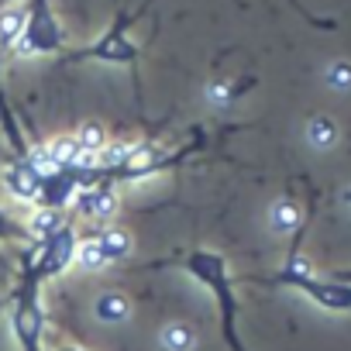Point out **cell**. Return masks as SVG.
I'll use <instances>...</instances> for the list:
<instances>
[{"instance_id": "cell-1", "label": "cell", "mask_w": 351, "mask_h": 351, "mask_svg": "<svg viewBox=\"0 0 351 351\" xmlns=\"http://www.w3.org/2000/svg\"><path fill=\"white\" fill-rule=\"evenodd\" d=\"M158 265H176L183 269L186 276H193L217 303L221 310V334L228 341L231 351H248L238 337V296H234V276H231V265L221 252H210V248H186V252H176L172 258H162V262H152L145 269H158Z\"/></svg>"}, {"instance_id": "cell-15", "label": "cell", "mask_w": 351, "mask_h": 351, "mask_svg": "<svg viewBox=\"0 0 351 351\" xmlns=\"http://www.w3.org/2000/svg\"><path fill=\"white\" fill-rule=\"evenodd\" d=\"M66 228V217L59 214V210H38L35 217H32V231H35V238L38 241H45V238H52L56 231H62Z\"/></svg>"}, {"instance_id": "cell-18", "label": "cell", "mask_w": 351, "mask_h": 351, "mask_svg": "<svg viewBox=\"0 0 351 351\" xmlns=\"http://www.w3.org/2000/svg\"><path fill=\"white\" fill-rule=\"evenodd\" d=\"M330 276H334L337 282H348V286H351V269H337V272H330Z\"/></svg>"}, {"instance_id": "cell-5", "label": "cell", "mask_w": 351, "mask_h": 351, "mask_svg": "<svg viewBox=\"0 0 351 351\" xmlns=\"http://www.w3.org/2000/svg\"><path fill=\"white\" fill-rule=\"evenodd\" d=\"M76 248H80V238H76V231L66 224V228H62V231H56L52 238L38 241V248H35V252H28V258H32V265H35L38 279H49V276L66 272V265H69V262H76Z\"/></svg>"}, {"instance_id": "cell-16", "label": "cell", "mask_w": 351, "mask_h": 351, "mask_svg": "<svg viewBox=\"0 0 351 351\" xmlns=\"http://www.w3.org/2000/svg\"><path fill=\"white\" fill-rule=\"evenodd\" d=\"M76 262L86 269V272H97V269H104L107 262H104V255H100V248L86 238V241H80V248H76Z\"/></svg>"}, {"instance_id": "cell-8", "label": "cell", "mask_w": 351, "mask_h": 351, "mask_svg": "<svg viewBox=\"0 0 351 351\" xmlns=\"http://www.w3.org/2000/svg\"><path fill=\"white\" fill-rule=\"evenodd\" d=\"M76 145H80V152L83 155H90V158H100L107 148H110V141H107V131H104V124H97V121H83L80 128H76Z\"/></svg>"}, {"instance_id": "cell-13", "label": "cell", "mask_w": 351, "mask_h": 351, "mask_svg": "<svg viewBox=\"0 0 351 351\" xmlns=\"http://www.w3.org/2000/svg\"><path fill=\"white\" fill-rule=\"evenodd\" d=\"M25 21H28V11H25V8H8L4 14H0V45L21 42Z\"/></svg>"}, {"instance_id": "cell-19", "label": "cell", "mask_w": 351, "mask_h": 351, "mask_svg": "<svg viewBox=\"0 0 351 351\" xmlns=\"http://www.w3.org/2000/svg\"><path fill=\"white\" fill-rule=\"evenodd\" d=\"M344 204H348V207H351V186H348V190H344Z\"/></svg>"}, {"instance_id": "cell-3", "label": "cell", "mask_w": 351, "mask_h": 351, "mask_svg": "<svg viewBox=\"0 0 351 351\" xmlns=\"http://www.w3.org/2000/svg\"><path fill=\"white\" fill-rule=\"evenodd\" d=\"M158 4V0H141L134 11H117L114 21L107 25V32L100 38H93L86 49L69 52L66 62H104V66H124V69H138V45L131 42V28L138 25V18L148 14V8Z\"/></svg>"}, {"instance_id": "cell-6", "label": "cell", "mask_w": 351, "mask_h": 351, "mask_svg": "<svg viewBox=\"0 0 351 351\" xmlns=\"http://www.w3.org/2000/svg\"><path fill=\"white\" fill-rule=\"evenodd\" d=\"M76 210L86 221H107L117 210V190L114 186H86L76 197Z\"/></svg>"}, {"instance_id": "cell-10", "label": "cell", "mask_w": 351, "mask_h": 351, "mask_svg": "<svg viewBox=\"0 0 351 351\" xmlns=\"http://www.w3.org/2000/svg\"><path fill=\"white\" fill-rule=\"evenodd\" d=\"M45 155H49L52 169H73V165H80V158H83V152H80V145H76L73 134H62V138L49 141V145H45Z\"/></svg>"}, {"instance_id": "cell-9", "label": "cell", "mask_w": 351, "mask_h": 351, "mask_svg": "<svg viewBox=\"0 0 351 351\" xmlns=\"http://www.w3.org/2000/svg\"><path fill=\"white\" fill-rule=\"evenodd\" d=\"M93 313H97V320H104V324H121V320L131 317V303H128L124 293H114V289H110V293H100V296H97Z\"/></svg>"}, {"instance_id": "cell-11", "label": "cell", "mask_w": 351, "mask_h": 351, "mask_svg": "<svg viewBox=\"0 0 351 351\" xmlns=\"http://www.w3.org/2000/svg\"><path fill=\"white\" fill-rule=\"evenodd\" d=\"M272 228L276 231H300V228H306L303 210H300V200H279L272 207Z\"/></svg>"}, {"instance_id": "cell-17", "label": "cell", "mask_w": 351, "mask_h": 351, "mask_svg": "<svg viewBox=\"0 0 351 351\" xmlns=\"http://www.w3.org/2000/svg\"><path fill=\"white\" fill-rule=\"evenodd\" d=\"M324 80L334 86V90H351V62H330Z\"/></svg>"}, {"instance_id": "cell-14", "label": "cell", "mask_w": 351, "mask_h": 351, "mask_svg": "<svg viewBox=\"0 0 351 351\" xmlns=\"http://www.w3.org/2000/svg\"><path fill=\"white\" fill-rule=\"evenodd\" d=\"M337 124H334V117H327V114H317V117H310V124H306V138L317 145V148H330L334 141H337Z\"/></svg>"}, {"instance_id": "cell-7", "label": "cell", "mask_w": 351, "mask_h": 351, "mask_svg": "<svg viewBox=\"0 0 351 351\" xmlns=\"http://www.w3.org/2000/svg\"><path fill=\"white\" fill-rule=\"evenodd\" d=\"M90 241L100 248V255H104V262L110 265V262H124L128 255H131V234L124 231V228H97L93 234H90Z\"/></svg>"}, {"instance_id": "cell-2", "label": "cell", "mask_w": 351, "mask_h": 351, "mask_svg": "<svg viewBox=\"0 0 351 351\" xmlns=\"http://www.w3.org/2000/svg\"><path fill=\"white\" fill-rule=\"evenodd\" d=\"M255 282L276 286V289H296L327 313H351V286L337 282L334 276H317L300 255L286 258L282 269H276L272 276H255Z\"/></svg>"}, {"instance_id": "cell-4", "label": "cell", "mask_w": 351, "mask_h": 351, "mask_svg": "<svg viewBox=\"0 0 351 351\" xmlns=\"http://www.w3.org/2000/svg\"><path fill=\"white\" fill-rule=\"evenodd\" d=\"M66 49V32L59 25V18L52 14L49 0H32L28 8V21H25V32H21V42H18V52L21 56H35V52H62Z\"/></svg>"}, {"instance_id": "cell-12", "label": "cell", "mask_w": 351, "mask_h": 351, "mask_svg": "<svg viewBox=\"0 0 351 351\" xmlns=\"http://www.w3.org/2000/svg\"><path fill=\"white\" fill-rule=\"evenodd\" d=\"M158 341H162L165 351H193V348H197V334H193V327H186V324H169V327H162Z\"/></svg>"}]
</instances>
